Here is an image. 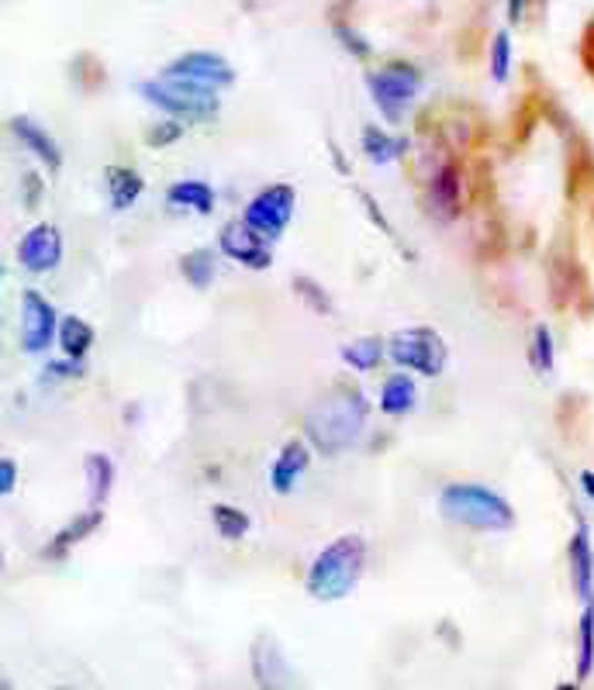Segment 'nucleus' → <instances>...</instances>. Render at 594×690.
Wrapping results in <instances>:
<instances>
[{
  "instance_id": "29",
  "label": "nucleus",
  "mask_w": 594,
  "mask_h": 690,
  "mask_svg": "<svg viewBox=\"0 0 594 690\" xmlns=\"http://www.w3.org/2000/svg\"><path fill=\"white\" fill-rule=\"evenodd\" d=\"M508 73H512V35L498 32L494 42H491V80L504 83Z\"/></svg>"
},
{
  "instance_id": "23",
  "label": "nucleus",
  "mask_w": 594,
  "mask_h": 690,
  "mask_svg": "<svg viewBox=\"0 0 594 690\" xmlns=\"http://www.w3.org/2000/svg\"><path fill=\"white\" fill-rule=\"evenodd\" d=\"M87 483H91V508H104L111 487H115V463L104 452L87 456Z\"/></svg>"
},
{
  "instance_id": "7",
  "label": "nucleus",
  "mask_w": 594,
  "mask_h": 690,
  "mask_svg": "<svg viewBox=\"0 0 594 690\" xmlns=\"http://www.w3.org/2000/svg\"><path fill=\"white\" fill-rule=\"evenodd\" d=\"M294 205H298L294 187L291 184H273V187L260 190L257 197L249 200L242 221L260 239H280L284 236V228L291 224V218H294Z\"/></svg>"
},
{
  "instance_id": "20",
  "label": "nucleus",
  "mask_w": 594,
  "mask_h": 690,
  "mask_svg": "<svg viewBox=\"0 0 594 690\" xmlns=\"http://www.w3.org/2000/svg\"><path fill=\"white\" fill-rule=\"evenodd\" d=\"M363 153H366V159H371V163L387 166V163L402 159V156L408 153V142L387 135L381 125H366V128H363Z\"/></svg>"
},
{
  "instance_id": "26",
  "label": "nucleus",
  "mask_w": 594,
  "mask_h": 690,
  "mask_svg": "<svg viewBox=\"0 0 594 690\" xmlns=\"http://www.w3.org/2000/svg\"><path fill=\"white\" fill-rule=\"evenodd\" d=\"M180 273L187 276V283H194L197 291H205V286L215 280V252L211 249H194L180 259Z\"/></svg>"
},
{
  "instance_id": "28",
  "label": "nucleus",
  "mask_w": 594,
  "mask_h": 690,
  "mask_svg": "<svg viewBox=\"0 0 594 690\" xmlns=\"http://www.w3.org/2000/svg\"><path fill=\"white\" fill-rule=\"evenodd\" d=\"M529 363L535 366V373H550L556 363V349H553V335L546 325H535L532 332V345H529Z\"/></svg>"
},
{
  "instance_id": "1",
  "label": "nucleus",
  "mask_w": 594,
  "mask_h": 690,
  "mask_svg": "<svg viewBox=\"0 0 594 690\" xmlns=\"http://www.w3.org/2000/svg\"><path fill=\"white\" fill-rule=\"evenodd\" d=\"M366 425V397L359 387L335 384L315 408L308 411V439L322 452L338 456L350 449Z\"/></svg>"
},
{
  "instance_id": "6",
  "label": "nucleus",
  "mask_w": 594,
  "mask_h": 690,
  "mask_svg": "<svg viewBox=\"0 0 594 690\" xmlns=\"http://www.w3.org/2000/svg\"><path fill=\"white\" fill-rule=\"evenodd\" d=\"M387 353L398 366L415 369V373H421V377H439V373L446 369V359H449L442 335L426 325L398 332L390 338Z\"/></svg>"
},
{
  "instance_id": "34",
  "label": "nucleus",
  "mask_w": 594,
  "mask_h": 690,
  "mask_svg": "<svg viewBox=\"0 0 594 690\" xmlns=\"http://www.w3.org/2000/svg\"><path fill=\"white\" fill-rule=\"evenodd\" d=\"M529 0H508V21H522Z\"/></svg>"
},
{
  "instance_id": "33",
  "label": "nucleus",
  "mask_w": 594,
  "mask_h": 690,
  "mask_svg": "<svg viewBox=\"0 0 594 690\" xmlns=\"http://www.w3.org/2000/svg\"><path fill=\"white\" fill-rule=\"evenodd\" d=\"M24 190H28V208H35L39 197H42V184H39L35 172H28V177H24Z\"/></svg>"
},
{
  "instance_id": "19",
  "label": "nucleus",
  "mask_w": 594,
  "mask_h": 690,
  "mask_svg": "<svg viewBox=\"0 0 594 690\" xmlns=\"http://www.w3.org/2000/svg\"><path fill=\"white\" fill-rule=\"evenodd\" d=\"M101 518H104V514H101V508H91L87 514L73 518V522H70L60 535H55V539L45 545V560H63L76 542H83V539H87V535L101 525Z\"/></svg>"
},
{
  "instance_id": "15",
  "label": "nucleus",
  "mask_w": 594,
  "mask_h": 690,
  "mask_svg": "<svg viewBox=\"0 0 594 690\" xmlns=\"http://www.w3.org/2000/svg\"><path fill=\"white\" fill-rule=\"evenodd\" d=\"M11 132L18 135V142L28 149V153H35L52 172L63 166V153H60V146H55V138L42 128V125H35L32 118H11Z\"/></svg>"
},
{
  "instance_id": "4",
  "label": "nucleus",
  "mask_w": 594,
  "mask_h": 690,
  "mask_svg": "<svg viewBox=\"0 0 594 690\" xmlns=\"http://www.w3.org/2000/svg\"><path fill=\"white\" fill-rule=\"evenodd\" d=\"M138 94H143L153 107H159L163 114H169L174 122H211L221 101L218 91H208L201 83L190 80H174V76H156V80H143L138 83Z\"/></svg>"
},
{
  "instance_id": "35",
  "label": "nucleus",
  "mask_w": 594,
  "mask_h": 690,
  "mask_svg": "<svg viewBox=\"0 0 594 690\" xmlns=\"http://www.w3.org/2000/svg\"><path fill=\"white\" fill-rule=\"evenodd\" d=\"M581 487H584V494L594 501V473H581Z\"/></svg>"
},
{
  "instance_id": "5",
  "label": "nucleus",
  "mask_w": 594,
  "mask_h": 690,
  "mask_svg": "<svg viewBox=\"0 0 594 690\" xmlns=\"http://www.w3.org/2000/svg\"><path fill=\"white\" fill-rule=\"evenodd\" d=\"M371 97L381 107V114L387 122H402L408 104L418 97L421 91V73L411 63H384L381 70L371 73Z\"/></svg>"
},
{
  "instance_id": "2",
  "label": "nucleus",
  "mask_w": 594,
  "mask_h": 690,
  "mask_svg": "<svg viewBox=\"0 0 594 690\" xmlns=\"http://www.w3.org/2000/svg\"><path fill=\"white\" fill-rule=\"evenodd\" d=\"M366 569V542L359 535H343L315 556L308 569V594L319 600H343L356 590Z\"/></svg>"
},
{
  "instance_id": "13",
  "label": "nucleus",
  "mask_w": 594,
  "mask_h": 690,
  "mask_svg": "<svg viewBox=\"0 0 594 690\" xmlns=\"http://www.w3.org/2000/svg\"><path fill=\"white\" fill-rule=\"evenodd\" d=\"M308 467H311V449H308V442L291 439L284 449H280V456L273 459V470H270L273 491L277 494H291L294 487H298V480L308 473Z\"/></svg>"
},
{
  "instance_id": "31",
  "label": "nucleus",
  "mask_w": 594,
  "mask_h": 690,
  "mask_svg": "<svg viewBox=\"0 0 594 690\" xmlns=\"http://www.w3.org/2000/svg\"><path fill=\"white\" fill-rule=\"evenodd\" d=\"M294 291H298V294H301L311 307H315L319 314H332V301H329V297L319 291V286L308 280V276H298V280H294Z\"/></svg>"
},
{
  "instance_id": "3",
  "label": "nucleus",
  "mask_w": 594,
  "mask_h": 690,
  "mask_svg": "<svg viewBox=\"0 0 594 690\" xmlns=\"http://www.w3.org/2000/svg\"><path fill=\"white\" fill-rule=\"evenodd\" d=\"M439 508L452 525L473 532H508L515 525L512 504L480 483H449L439 494Z\"/></svg>"
},
{
  "instance_id": "30",
  "label": "nucleus",
  "mask_w": 594,
  "mask_h": 690,
  "mask_svg": "<svg viewBox=\"0 0 594 690\" xmlns=\"http://www.w3.org/2000/svg\"><path fill=\"white\" fill-rule=\"evenodd\" d=\"M180 135H184V125H180V122H174V118H163L159 125H153V128H149V135H146V138H149V146H153V149H163V146H169V142H177Z\"/></svg>"
},
{
  "instance_id": "11",
  "label": "nucleus",
  "mask_w": 594,
  "mask_h": 690,
  "mask_svg": "<svg viewBox=\"0 0 594 690\" xmlns=\"http://www.w3.org/2000/svg\"><path fill=\"white\" fill-rule=\"evenodd\" d=\"M218 245L221 252L236 259V263L249 266V270H267L273 263V255L267 249V239H260L246 221H229L221 228V236H218Z\"/></svg>"
},
{
  "instance_id": "17",
  "label": "nucleus",
  "mask_w": 594,
  "mask_h": 690,
  "mask_svg": "<svg viewBox=\"0 0 594 690\" xmlns=\"http://www.w3.org/2000/svg\"><path fill=\"white\" fill-rule=\"evenodd\" d=\"M415 400H418V387L408 373H390L381 387V411L387 418H402L415 408Z\"/></svg>"
},
{
  "instance_id": "14",
  "label": "nucleus",
  "mask_w": 594,
  "mask_h": 690,
  "mask_svg": "<svg viewBox=\"0 0 594 690\" xmlns=\"http://www.w3.org/2000/svg\"><path fill=\"white\" fill-rule=\"evenodd\" d=\"M571 581H574V590L584 604L594 600V550H591V532L581 518H577V529L571 539Z\"/></svg>"
},
{
  "instance_id": "10",
  "label": "nucleus",
  "mask_w": 594,
  "mask_h": 690,
  "mask_svg": "<svg viewBox=\"0 0 594 690\" xmlns=\"http://www.w3.org/2000/svg\"><path fill=\"white\" fill-rule=\"evenodd\" d=\"M63 259V236L55 224H35L32 232H28L21 242H18V263L28 270V273H49L60 266Z\"/></svg>"
},
{
  "instance_id": "9",
  "label": "nucleus",
  "mask_w": 594,
  "mask_h": 690,
  "mask_svg": "<svg viewBox=\"0 0 594 690\" xmlns=\"http://www.w3.org/2000/svg\"><path fill=\"white\" fill-rule=\"evenodd\" d=\"M55 332H60L55 307L39 291H24L21 294V345H24V353H45L55 342Z\"/></svg>"
},
{
  "instance_id": "18",
  "label": "nucleus",
  "mask_w": 594,
  "mask_h": 690,
  "mask_svg": "<svg viewBox=\"0 0 594 690\" xmlns=\"http://www.w3.org/2000/svg\"><path fill=\"white\" fill-rule=\"evenodd\" d=\"M143 190H146L143 172H135L128 166H111L107 169V194H111L115 211H128L135 200L143 197Z\"/></svg>"
},
{
  "instance_id": "32",
  "label": "nucleus",
  "mask_w": 594,
  "mask_h": 690,
  "mask_svg": "<svg viewBox=\"0 0 594 690\" xmlns=\"http://www.w3.org/2000/svg\"><path fill=\"white\" fill-rule=\"evenodd\" d=\"M18 483V467L11 463V459H0V498L11 494Z\"/></svg>"
},
{
  "instance_id": "25",
  "label": "nucleus",
  "mask_w": 594,
  "mask_h": 690,
  "mask_svg": "<svg viewBox=\"0 0 594 690\" xmlns=\"http://www.w3.org/2000/svg\"><path fill=\"white\" fill-rule=\"evenodd\" d=\"M594 673V600L584 604L581 628H577V680Z\"/></svg>"
},
{
  "instance_id": "27",
  "label": "nucleus",
  "mask_w": 594,
  "mask_h": 690,
  "mask_svg": "<svg viewBox=\"0 0 594 690\" xmlns=\"http://www.w3.org/2000/svg\"><path fill=\"white\" fill-rule=\"evenodd\" d=\"M211 522L221 532V539H229V542H236V539H242L249 532V514L232 508V504H215L211 508Z\"/></svg>"
},
{
  "instance_id": "36",
  "label": "nucleus",
  "mask_w": 594,
  "mask_h": 690,
  "mask_svg": "<svg viewBox=\"0 0 594 690\" xmlns=\"http://www.w3.org/2000/svg\"><path fill=\"white\" fill-rule=\"evenodd\" d=\"M553 690H581V683H560V687H553Z\"/></svg>"
},
{
  "instance_id": "16",
  "label": "nucleus",
  "mask_w": 594,
  "mask_h": 690,
  "mask_svg": "<svg viewBox=\"0 0 594 690\" xmlns=\"http://www.w3.org/2000/svg\"><path fill=\"white\" fill-rule=\"evenodd\" d=\"M460 172L452 169V166H439L436 172H433V180H429V205H433V211L442 218V221H449V218H457V211H460Z\"/></svg>"
},
{
  "instance_id": "24",
  "label": "nucleus",
  "mask_w": 594,
  "mask_h": 690,
  "mask_svg": "<svg viewBox=\"0 0 594 690\" xmlns=\"http://www.w3.org/2000/svg\"><path fill=\"white\" fill-rule=\"evenodd\" d=\"M381 356H384V338H377V335H363V338H353L350 345H343V359L363 373L381 366Z\"/></svg>"
},
{
  "instance_id": "22",
  "label": "nucleus",
  "mask_w": 594,
  "mask_h": 690,
  "mask_svg": "<svg viewBox=\"0 0 594 690\" xmlns=\"http://www.w3.org/2000/svg\"><path fill=\"white\" fill-rule=\"evenodd\" d=\"M55 342L63 345V353L73 363H80L83 356L91 353V345H94V328L83 318H76V314H66V318L60 322V332H55Z\"/></svg>"
},
{
  "instance_id": "8",
  "label": "nucleus",
  "mask_w": 594,
  "mask_h": 690,
  "mask_svg": "<svg viewBox=\"0 0 594 690\" xmlns=\"http://www.w3.org/2000/svg\"><path fill=\"white\" fill-rule=\"evenodd\" d=\"M163 76L201 83V86H208V91H229V86L236 83V70H232V63L225 60V55H218V52H205V49L177 55L174 63H166V66H163Z\"/></svg>"
},
{
  "instance_id": "21",
  "label": "nucleus",
  "mask_w": 594,
  "mask_h": 690,
  "mask_svg": "<svg viewBox=\"0 0 594 690\" xmlns=\"http://www.w3.org/2000/svg\"><path fill=\"white\" fill-rule=\"evenodd\" d=\"M166 200L174 208H190L197 215H211L215 211V190L205 180H180L166 190Z\"/></svg>"
},
{
  "instance_id": "12",
  "label": "nucleus",
  "mask_w": 594,
  "mask_h": 690,
  "mask_svg": "<svg viewBox=\"0 0 594 690\" xmlns=\"http://www.w3.org/2000/svg\"><path fill=\"white\" fill-rule=\"evenodd\" d=\"M252 677H257L260 690H298V677L288 663V656L270 636H260L252 646Z\"/></svg>"
}]
</instances>
